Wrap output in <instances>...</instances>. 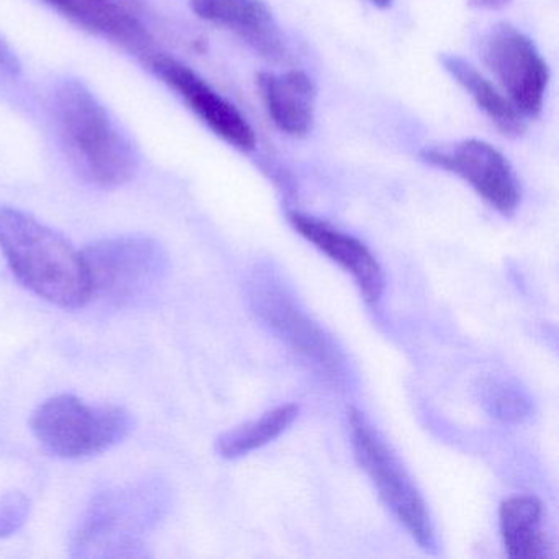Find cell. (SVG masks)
I'll list each match as a JSON object with an SVG mask.
<instances>
[{
  "instance_id": "cell-1",
  "label": "cell",
  "mask_w": 559,
  "mask_h": 559,
  "mask_svg": "<svg viewBox=\"0 0 559 559\" xmlns=\"http://www.w3.org/2000/svg\"><path fill=\"white\" fill-rule=\"evenodd\" d=\"M0 250L15 277L41 299L78 309L93 297L83 253L27 212L0 209Z\"/></svg>"
},
{
  "instance_id": "cell-2",
  "label": "cell",
  "mask_w": 559,
  "mask_h": 559,
  "mask_svg": "<svg viewBox=\"0 0 559 559\" xmlns=\"http://www.w3.org/2000/svg\"><path fill=\"white\" fill-rule=\"evenodd\" d=\"M55 119L68 156L86 181L110 189L135 178L140 156L132 140L81 81L58 86Z\"/></svg>"
},
{
  "instance_id": "cell-3",
  "label": "cell",
  "mask_w": 559,
  "mask_h": 559,
  "mask_svg": "<svg viewBox=\"0 0 559 559\" xmlns=\"http://www.w3.org/2000/svg\"><path fill=\"white\" fill-rule=\"evenodd\" d=\"M165 492L153 480L99 493L74 533L80 558H142L148 555L143 535L162 519Z\"/></svg>"
},
{
  "instance_id": "cell-4",
  "label": "cell",
  "mask_w": 559,
  "mask_h": 559,
  "mask_svg": "<svg viewBox=\"0 0 559 559\" xmlns=\"http://www.w3.org/2000/svg\"><path fill=\"white\" fill-rule=\"evenodd\" d=\"M132 427L126 408L87 404L70 394L48 399L32 417V430L41 447L64 460L104 453L126 440Z\"/></svg>"
},
{
  "instance_id": "cell-5",
  "label": "cell",
  "mask_w": 559,
  "mask_h": 559,
  "mask_svg": "<svg viewBox=\"0 0 559 559\" xmlns=\"http://www.w3.org/2000/svg\"><path fill=\"white\" fill-rule=\"evenodd\" d=\"M83 260L91 296L117 306L145 299L168 273V257L162 245L143 235L96 241L84 250Z\"/></svg>"
},
{
  "instance_id": "cell-6",
  "label": "cell",
  "mask_w": 559,
  "mask_h": 559,
  "mask_svg": "<svg viewBox=\"0 0 559 559\" xmlns=\"http://www.w3.org/2000/svg\"><path fill=\"white\" fill-rule=\"evenodd\" d=\"M349 430L356 460L374 484L382 502L420 548L433 551L435 532L430 513L401 461L356 408L349 411Z\"/></svg>"
},
{
  "instance_id": "cell-7",
  "label": "cell",
  "mask_w": 559,
  "mask_h": 559,
  "mask_svg": "<svg viewBox=\"0 0 559 559\" xmlns=\"http://www.w3.org/2000/svg\"><path fill=\"white\" fill-rule=\"evenodd\" d=\"M250 299L258 316L276 332L294 352L313 368L336 379L345 371V359L338 346L313 322L286 287L271 273H257L251 283Z\"/></svg>"
},
{
  "instance_id": "cell-8",
  "label": "cell",
  "mask_w": 559,
  "mask_h": 559,
  "mask_svg": "<svg viewBox=\"0 0 559 559\" xmlns=\"http://www.w3.org/2000/svg\"><path fill=\"white\" fill-rule=\"evenodd\" d=\"M483 60L510 103L525 119L539 116L549 68L532 38L510 24H497L483 40Z\"/></svg>"
},
{
  "instance_id": "cell-9",
  "label": "cell",
  "mask_w": 559,
  "mask_h": 559,
  "mask_svg": "<svg viewBox=\"0 0 559 559\" xmlns=\"http://www.w3.org/2000/svg\"><path fill=\"white\" fill-rule=\"evenodd\" d=\"M421 159L466 181L499 214L512 215L522 201L519 179L509 159L490 143L464 140L451 148H427Z\"/></svg>"
},
{
  "instance_id": "cell-10",
  "label": "cell",
  "mask_w": 559,
  "mask_h": 559,
  "mask_svg": "<svg viewBox=\"0 0 559 559\" xmlns=\"http://www.w3.org/2000/svg\"><path fill=\"white\" fill-rule=\"evenodd\" d=\"M150 67L163 83L168 84L188 104L189 109L201 119L218 139L240 152L257 148V135L240 110L222 97L211 84L181 61L166 55L150 58Z\"/></svg>"
},
{
  "instance_id": "cell-11",
  "label": "cell",
  "mask_w": 559,
  "mask_h": 559,
  "mask_svg": "<svg viewBox=\"0 0 559 559\" xmlns=\"http://www.w3.org/2000/svg\"><path fill=\"white\" fill-rule=\"evenodd\" d=\"M289 222L300 237L352 274L366 302L376 306L381 300L385 287L384 273L374 254L362 241L330 227L319 218L299 212H289Z\"/></svg>"
},
{
  "instance_id": "cell-12",
  "label": "cell",
  "mask_w": 559,
  "mask_h": 559,
  "mask_svg": "<svg viewBox=\"0 0 559 559\" xmlns=\"http://www.w3.org/2000/svg\"><path fill=\"white\" fill-rule=\"evenodd\" d=\"M192 11L218 27L237 34L266 60H283L286 40L263 0H191Z\"/></svg>"
},
{
  "instance_id": "cell-13",
  "label": "cell",
  "mask_w": 559,
  "mask_h": 559,
  "mask_svg": "<svg viewBox=\"0 0 559 559\" xmlns=\"http://www.w3.org/2000/svg\"><path fill=\"white\" fill-rule=\"evenodd\" d=\"M261 99L274 126L294 139L309 135L316 120L317 90L304 71L260 73Z\"/></svg>"
},
{
  "instance_id": "cell-14",
  "label": "cell",
  "mask_w": 559,
  "mask_h": 559,
  "mask_svg": "<svg viewBox=\"0 0 559 559\" xmlns=\"http://www.w3.org/2000/svg\"><path fill=\"white\" fill-rule=\"evenodd\" d=\"M543 503L533 496L510 497L500 503V535L510 558L539 559L549 555L551 543L543 528Z\"/></svg>"
},
{
  "instance_id": "cell-15",
  "label": "cell",
  "mask_w": 559,
  "mask_h": 559,
  "mask_svg": "<svg viewBox=\"0 0 559 559\" xmlns=\"http://www.w3.org/2000/svg\"><path fill=\"white\" fill-rule=\"evenodd\" d=\"M443 70L469 94L476 106L489 117L502 135L519 139L526 132L525 117L515 109L509 97L503 96L483 73L476 70L469 61L457 55H441Z\"/></svg>"
},
{
  "instance_id": "cell-16",
  "label": "cell",
  "mask_w": 559,
  "mask_h": 559,
  "mask_svg": "<svg viewBox=\"0 0 559 559\" xmlns=\"http://www.w3.org/2000/svg\"><path fill=\"white\" fill-rule=\"evenodd\" d=\"M47 4L87 31L106 35L130 47H145V27L114 0H47Z\"/></svg>"
},
{
  "instance_id": "cell-17",
  "label": "cell",
  "mask_w": 559,
  "mask_h": 559,
  "mask_svg": "<svg viewBox=\"0 0 559 559\" xmlns=\"http://www.w3.org/2000/svg\"><path fill=\"white\" fill-rule=\"evenodd\" d=\"M299 415V405L286 404L266 412L257 420L231 428L217 438L218 454L227 460H237L251 451L263 448L283 435Z\"/></svg>"
},
{
  "instance_id": "cell-18",
  "label": "cell",
  "mask_w": 559,
  "mask_h": 559,
  "mask_svg": "<svg viewBox=\"0 0 559 559\" xmlns=\"http://www.w3.org/2000/svg\"><path fill=\"white\" fill-rule=\"evenodd\" d=\"M484 399L489 405L490 414L506 421H519L530 412L525 395L515 385L503 381H492L486 385Z\"/></svg>"
},
{
  "instance_id": "cell-19",
  "label": "cell",
  "mask_w": 559,
  "mask_h": 559,
  "mask_svg": "<svg viewBox=\"0 0 559 559\" xmlns=\"http://www.w3.org/2000/svg\"><path fill=\"white\" fill-rule=\"evenodd\" d=\"M31 502L22 492H8L0 497V538L14 535L27 522Z\"/></svg>"
},
{
  "instance_id": "cell-20",
  "label": "cell",
  "mask_w": 559,
  "mask_h": 559,
  "mask_svg": "<svg viewBox=\"0 0 559 559\" xmlns=\"http://www.w3.org/2000/svg\"><path fill=\"white\" fill-rule=\"evenodd\" d=\"M0 70L8 71V73H19L21 71V63L19 58L15 57L14 51L5 45V41L0 40Z\"/></svg>"
},
{
  "instance_id": "cell-21",
  "label": "cell",
  "mask_w": 559,
  "mask_h": 559,
  "mask_svg": "<svg viewBox=\"0 0 559 559\" xmlns=\"http://www.w3.org/2000/svg\"><path fill=\"white\" fill-rule=\"evenodd\" d=\"M512 0H467V5L473 9H480V11H500L507 8Z\"/></svg>"
},
{
  "instance_id": "cell-22",
  "label": "cell",
  "mask_w": 559,
  "mask_h": 559,
  "mask_svg": "<svg viewBox=\"0 0 559 559\" xmlns=\"http://www.w3.org/2000/svg\"><path fill=\"white\" fill-rule=\"evenodd\" d=\"M392 2H394V0H371V4L379 9L392 8Z\"/></svg>"
}]
</instances>
